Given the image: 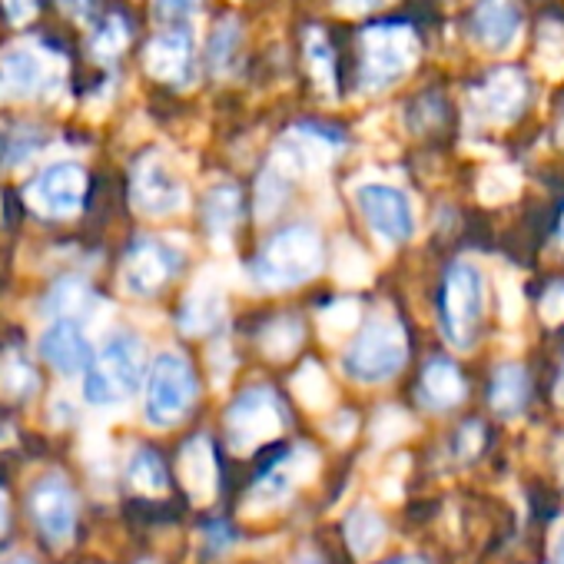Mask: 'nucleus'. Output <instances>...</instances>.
<instances>
[{
    "instance_id": "nucleus-41",
    "label": "nucleus",
    "mask_w": 564,
    "mask_h": 564,
    "mask_svg": "<svg viewBox=\"0 0 564 564\" xmlns=\"http://www.w3.org/2000/svg\"><path fill=\"white\" fill-rule=\"evenodd\" d=\"M199 8V0H153V14L160 21H183Z\"/></svg>"
},
{
    "instance_id": "nucleus-12",
    "label": "nucleus",
    "mask_w": 564,
    "mask_h": 564,
    "mask_svg": "<svg viewBox=\"0 0 564 564\" xmlns=\"http://www.w3.org/2000/svg\"><path fill=\"white\" fill-rule=\"evenodd\" d=\"M528 104V77L518 67H495L471 90V113L485 123H511Z\"/></svg>"
},
{
    "instance_id": "nucleus-22",
    "label": "nucleus",
    "mask_w": 564,
    "mask_h": 564,
    "mask_svg": "<svg viewBox=\"0 0 564 564\" xmlns=\"http://www.w3.org/2000/svg\"><path fill=\"white\" fill-rule=\"evenodd\" d=\"M422 395H425V405H432V409L458 405L462 395H465V379H462L458 366L448 362V359L429 362L425 372H422Z\"/></svg>"
},
{
    "instance_id": "nucleus-4",
    "label": "nucleus",
    "mask_w": 564,
    "mask_h": 564,
    "mask_svg": "<svg viewBox=\"0 0 564 564\" xmlns=\"http://www.w3.org/2000/svg\"><path fill=\"white\" fill-rule=\"evenodd\" d=\"M405 359H409V336L402 323L392 316H379L349 346V352L343 356V369L349 372V379L362 386H379L389 382L405 366Z\"/></svg>"
},
{
    "instance_id": "nucleus-27",
    "label": "nucleus",
    "mask_w": 564,
    "mask_h": 564,
    "mask_svg": "<svg viewBox=\"0 0 564 564\" xmlns=\"http://www.w3.org/2000/svg\"><path fill=\"white\" fill-rule=\"evenodd\" d=\"M293 392H296V399H300L306 409H313V412L329 409L333 399H336V389H333L326 369H323L319 362H313V359L303 362L300 372L293 376Z\"/></svg>"
},
{
    "instance_id": "nucleus-37",
    "label": "nucleus",
    "mask_w": 564,
    "mask_h": 564,
    "mask_svg": "<svg viewBox=\"0 0 564 564\" xmlns=\"http://www.w3.org/2000/svg\"><path fill=\"white\" fill-rule=\"evenodd\" d=\"M306 57H310V67H313V74H316V80L326 87V90H333V80H336V64H333V47H329V41H326V34L323 31H310L306 34Z\"/></svg>"
},
{
    "instance_id": "nucleus-53",
    "label": "nucleus",
    "mask_w": 564,
    "mask_h": 564,
    "mask_svg": "<svg viewBox=\"0 0 564 564\" xmlns=\"http://www.w3.org/2000/svg\"><path fill=\"white\" fill-rule=\"evenodd\" d=\"M557 242L564 246V213H561V223H557Z\"/></svg>"
},
{
    "instance_id": "nucleus-6",
    "label": "nucleus",
    "mask_w": 564,
    "mask_h": 564,
    "mask_svg": "<svg viewBox=\"0 0 564 564\" xmlns=\"http://www.w3.org/2000/svg\"><path fill=\"white\" fill-rule=\"evenodd\" d=\"M481 313H485L481 272L468 262H455L445 275V293H442V319H445L448 343H455L458 349H468Z\"/></svg>"
},
{
    "instance_id": "nucleus-36",
    "label": "nucleus",
    "mask_w": 564,
    "mask_h": 564,
    "mask_svg": "<svg viewBox=\"0 0 564 564\" xmlns=\"http://www.w3.org/2000/svg\"><path fill=\"white\" fill-rule=\"evenodd\" d=\"M236 51H239V24L232 18H226V21H219L213 28V37H209V67L213 70H226L232 64Z\"/></svg>"
},
{
    "instance_id": "nucleus-8",
    "label": "nucleus",
    "mask_w": 564,
    "mask_h": 564,
    "mask_svg": "<svg viewBox=\"0 0 564 564\" xmlns=\"http://www.w3.org/2000/svg\"><path fill=\"white\" fill-rule=\"evenodd\" d=\"M87 186L90 180L80 163H54L28 183L24 199L34 213L47 219H70L84 209Z\"/></svg>"
},
{
    "instance_id": "nucleus-30",
    "label": "nucleus",
    "mask_w": 564,
    "mask_h": 564,
    "mask_svg": "<svg viewBox=\"0 0 564 564\" xmlns=\"http://www.w3.org/2000/svg\"><path fill=\"white\" fill-rule=\"evenodd\" d=\"M521 189V173L508 163H495L481 173L478 180V199L488 203V206H498V203H508L514 199Z\"/></svg>"
},
{
    "instance_id": "nucleus-52",
    "label": "nucleus",
    "mask_w": 564,
    "mask_h": 564,
    "mask_svg": "<svg viewBox=\"0 0 564 564\" xmlns=\"http://www.w3.org/2000/svg\"><path fill=\"white\" fill-rule=\"evenodd\" d=\"M0 564H34L31 557H8V561H0Z\"/></svg>"
},
{
    "instance_id": "nucleus-29",
    "label": "nucleus",
    "mask_w": 564,
    "mask_h": 564,
    "mask_svg": "<svg viewBox=\"0 0 564 564\" xmlns=\"http://www.w3.org/2000/svg\"><path fill=\"white\" fill-rule=\"evenodd\" d=\"M127 478L137 491L143 495H163L166 491V468H163V458L150 448H140L133 452L130 465H127Z\"/></svg>"
},
{
    "instance_id": "nucleus-17",
    "label": "nucleus",
    "mask_w": 564,
    "mask_h": 564,
    "mask_svg": "<svg viewBox=\"0 0 564 564\" xmlns=\"http://www.w3.org/2000/svg\"><path fill=\"white\" fill-rule=\"evenodd\" d=\"M143 64L150 77L163 84H186L193 77V34L189 31H163L143 51Z\"/></svg>"
},
{
    "instance_id": "nucleus-7",
    "label": "nucleus",
    "mask_w": 564,
    "mask_h": 564,
    "mask_svg": "<svg viewBox=\"0 0 564 564\" xmlns=\"http://www.w3.org/2000/svg\"><path fill=\"white\" fill-rule=\"evenodd\" d=\"M286 429V412H282L272 389H246L226 412V435L236 452H252L262 442L275 438Z\"/></svg>"
},
{
    "instance_id": "nucleus-48",
    "label": "nucleus",
    "mask_w": 564,
    "mask_h": 564,
    "mask_svg": "<svg viewBox=\"0 0 564 564\" xmlns=\"http://www.w3.org/2000/svg\"><path fill=\"white\" fill-rule=\"evenodd\" d=\"M8 524H11V511H8V501L0 498V541H4V534H8Z\"/></svg>"
},
{
    "instance_id": "nucleus-40",
    "label": "nucleus",
    "mask_w": 564,
    "mask_h": 564,
    "mask_svg": "<svg viewBox=\"0 0 564 564\" xmlns=\"http://www.w3.org/2000/svg\"><path fill=\"white\" fill-rule=\"evenodd\" d=\"M541 319L557 326L564 323V282H554V286H547V293L541 296V306H538Z\"/></svg>"
},
{
    "instance_id": "nucleus-21",
    "label": "nucleus",
    "mask_w": 564,
    "mask_h": 564,
    "mask_svg": "<svg viewBox=\"0 0 564 564\" xmlns=\"http://www.w3.org/2000/svg\"><path fill=\"white\" fill-rule=\"evenodd\" d=\"M386 534H389L386 518L372 505H356L349 511V518H346V541H349V547H352V554L359 561L376 557L382 551V544H386Z\"/></svg>"
},
{
    "instance_id": "nucleus-18",
    "label": "nucleus",
    "mask_w": 564,
    "mask_h": 564,
    "mask_svg": "<svg viewBox=\"0 0 564 564\" xmlns=\"http://www.w3.org/2000/svg\"><path fill=\"white\" fill-rule=\"evenodd\" d=\"M180 478H183V488L193 501H209L216 495V478H219V468H216V455H213V442L206 435H196L183 445L180 452Z\"/></svg>"
},
{
    "instance_id": "nucleus-23",
    "label": "nucleus",
    "mask_w": 564,
    "mask_h": 564,
    "mask_svg": "<svg viewBox=\"0 0 564 564\" xmlns=\"http://www.w3.org/2000/svg\"><path fill=\"white\" fill-rule=\"evenodd\" d=\"M528 389H531V382H528L524 366H518V362L501 366V369L495 372V379H491V409H495L501 419L521 415V409H524V402H528Z\"/></svg>"
},
{
    "instance_id": "nucleus-24",
    "label": "nucleus",
    "mask_w": 564,
    "mask_h": 564,
    "mask_svg": "<svg viewBox=\"0 0 564 564\" xmlns=\"http://www.w3.org/2000/svg\"><path fill=\"white\" fill-rule=\"evenodd\" d=\"M44 310L57 319H80L84 323V316H90L97 310V296L84 279L70 275V279H61L51 290Z\"/></svg>"
},
{
    "instance_id": "nucleus-10",
    "label": "nucleus",
    "mask_w": 564,
    "mask_h": 564,
    "mask_svg": "<svg viewBox=\"0 0 564 564\" xmlns=\"http://www.w3.org/2000/svg\"><path fill=\"white\" fill-rule=\"evenodd\" d=\"M28 511L47 544H67L77 528V491L67 478L47 475L31 488Z\"/></svg>"
},
{
    "instance_id": "nucleus-47",
    "label": "nucleus",
    "mask_w": 564,
    "mask_h": 564,
    "mask_svg": "<svg viewBox=\"0 0 564 564\" xmlns=\"http://www.w3.org/2000/svg\"><path fill=\"white\" fill-rule=\"evenodd\" d=\"M551 564H564V521L551 534Z\"/></svg>"
},
{
    "instance_id": "nucleus-43",
    "label": "nucleus",
    "mask_w": 564,
    "mask_h": 564,
    "mask_svg": "<svg viewBox=\"0 0 564 564\" xmlns=\"http://www.w3.org/2000/svg\"><path fill=\"white\" fill-rule=\"evenodd\" d=\"M0 8H4L8 21H14V24H24V21L37 18V11H41V0H0Z\"/></svg>"
},
{
    "instance_id": "nucleus-13",
    "label": "nucleus",
    "mask_w": 564,
    "mask_h": 564,
    "mask_svg": "<svg viewBox=\"0 0 564 564\" xmlns=\"http://www.w3.org/2000/svg\"><path fill=\"white\" fill-rule=\"evenodd\" d=\"M130 199L147 216H170L186 203V193H183V183L176 180V173L166 166V160L156 153H147L133 166Z\"/></svg>"
},
{
    "instance_id": "nucleus-39",
    "label": "nucleus",
    "mask_w": 564,
    "mask_h": 564,
    "mask_svg": "<svg viewBox=\"0 0 564 564\" xmlns=\"http://www.w3.org/2000/svg\"><path fill=\"white\" fill-rule=\"evenodd\" d=\"M498 293H501V319H505L508 326H514V323L524 316V296H521L518 279H514V275H501Z\"/></svg>"
},
{
    "instance_id": "nucleus-31",
    "label": "nucleus",
    "mask_w": 564,
    "mask_h": 564,
    "mask_svg": "<svg viewBox=\"0 0 564 564\" xmlns=\"http://www.w3.org/2000/svg\"><path fill=\"white\" fill-rule=\"evenodd\" d=\"M303 343V326L296 319H275L259 333V346L269 359H290Z\"/></svg>"
},
{
    "instance_id": "nucleus-44",
    "label": "nucleus",
    "mask_w": 564,
    "mask_h": 564,
    "mask_svg": "<svg viewBox=\"0 0 564 564\" xmlns=\"http://www.w3.org/2000/svg\"><path fill=\"white\" fill-rule=\"evenodd\" d=\"M326 432L333 442H349L356 435V415L352 412H336L329 422H326Z\"/></svg>"
},
{
    "instance_id": "nucleus-49",
    "label": "nucleus",
    "mask_w": 564,
    "mask_h": 564,
    "mask_svg": "<svg viewBox=\"0 0 564 564\" xmlns=\"http://www.w3.org/2000/svg\"><path fill=\"white\" fill-rule=\"evenodd\" d=\"M554 399H557V405H564V369H561V376H557V386H554Z\"/></svg>"
},
{
    "instance_id": "nucleus-33",
    "label": "nucleus",
    "mask_w": 564,
    "mask_h": 564,
    "mask_svg": "<svg viewBox=\"0 0 564 564\" xmlns=\"http://www.w3.org/2000/svg\"><path fill=\"white\" fill-rule=\"evenodd\" d=\"M359 316H362V310H359V303L356 300H336V303H329L323 313H319V329H323V336L326 339H343V336H349L356 326H359Z\"/></svg>"
},
{
    "instance_id": "nucleus-25",
    "label": "nucleus",
    "mask_w": 564,
    "mask_h": 564,
    "mask_svg": "<svg viewBox=\"0 0 564 564\" xmlns=\"http://www.w3.org/2000/svg\"><path fill=\"white\" fill-rule=\"evenodd\" d=\"M293 478L282 471L279 465H272L246 495V511L249 514H265V511H275L279 505H286L290 495H293Z\"/></svg>"
},
{
    "instance_id": "nucleus-3",
    "label": "nucleus",
    "mask_w": 564,
    "mask_h": 564,
    "mask_svg": "<svg viewBox=\"0 0 564 564\" xmlns=\"http://www.w3.org/2000/svg\"><path fill=\"white\" fill-rule=\"evenodd\" d=\"M419 61V37L409 24H372L359 37V87L386 90Z\"/></svg>"
},
{
    "instance_id": "nucleus-5",
    "label": "nucleus",
    "mask_w": 564,
    "mask_h": 564,
    "mask_svg": "<svg viewBox=\"0 0 564 564\" xmlns=\"http://www.w3.org/2000/svg\"><path fill=\"white\" fill-rule=\"evenodd\" d=\"M196 399V376L180 352H160L147 376V419L156 429L176 425Z\"/></svg>"
},
{
    "instance_id": "nucleus-38",
    "label": "nucleus",
    "mask_w": 564,
    "mask_h": 564,
    "mask_svg": "<svg viewBox=\"0 0 564 564\" xmlns=\"http://www.w3.org/2000/svg\"><path fill=\"white\" fill-rule=\"evenodd\" d=\"M275 465L293 478V485H306V481H313L316 471H319V455H316L313 445H296L293 452L282 455Z\"/></svg>"
},
{
    "instance_id": "nucleus-15",
    "label": "nucleus",
    "mask_w": 564,
    "mask_h": 564,
    "mask_svg": "<svg viewBox=\"0 0 564 564\" xmlns=\"http://www.w3.org/2000/svg\"><path fill=\"white\" fill-rule=\"evenodd\" d=\"M41 356L61 372L77 376L90 366V339L80 319H54L41 336Z\"/></svg>"
},
{
    "instance_id": "nucleus-50",
    "label": "nucleus",
    "mask_w": 564,
    "mask_h": 564,
    "mask_svg": "<svg viewBox=\"0 0 564 564\" xmlns=\"http://www.w3.org/2000/svg\"><path fill=\"white\" fill-rule=\"evenodd\" d=\"M293 564H319V561H316L313 554H300V557H296Z\"/></svg>"
},
{
    "instance_id": "nucleus-9",
    "label": "nucleus",
    "mask_w": 564,
    "mask_h": 564,
    "mask_svg": "<svg viewBox=\"0 0 564 564\" xmlns=\"http://www.w3.org/2000/svg\"><path fill=\"white\" fill-rule=\"evenodd\" d=\"M356 203L369 229L386 242H405L415 232V206L409 193L389 183H366L356 189Z\"/></svg>"
},
{
    "instance_id": "nucleus-11",
    "label": "nucleus",
    "mask_w": 564,
    "mask_h": 564,
    "mask_svg": "<svg viewBox=\"0 0 564 564\" xmlns=\"http://www.w3.org/2000/svg\"><path fill=\"white\" fill-rule=\"evenodd\" d=\"M180 249L163 239H137L123 256V286L133 296H156L180 269Z\"/></svg>"
},
{
    "instance_id": "nucleus-20",
    "label": "nucleus",
    "mask_w": 564,
    "mask_h": 564,
    "mask_svg": "<svg viewBox=\"0 0 564 564\" xmlns=\"http://www.w3.org/2000/svg\"><path fill=\"white\" fill-rule=\"evenodd\" d=\"M0 77L14 94H37L44 87H51V67L47 61L31 51V47H11L0 61Z\"/></svg>"
},
{
    "instance_id": "nucleus-32",
    "label": "nucleus",
    "mask_w": 564,
    "mask_h": 564,
    "mask_svg": "<svg viewBox=\"0 0 564 564\" xmlns=\"http://www.w3.org/2000/svg\"><path fill=\"white\" fill-rule=\"evenodd\" d=\"M290 196V176L286 173H279L272 163L265 166V173L259 176V186H256V213L259 219H269L279 213V206L286 203Z\"/></svg>"
},
{
    "instance_id": "nucleus-51",
    "label": "nucleus",
    "mask_w": 564,
    "mask_h": 564,
    "mask_svg": "<svg viewBox=\"0 0 564 564\" xmlns=\"http://www.w3.org/2000/svg\"><path fill=\"white\" fill-rule=\"evenodd\" d=\"M392 564H429V561H422V557H399V561H392Z\"/></svg>"
},
{
    "instance_id": "nucleus-2",
    "label": "nucleus",
    "mask_w": 564,
    "mask_h": 564,
    "mask_svg": "<svg viewBox=\"0 0 564 564\" xmlns=\"http://www.w3.org/2000/svg\"><path fill=\"white\" fill-rule=\"evenodd\" d=\"M140 379H143V343L133 333L117 329L90 359L84 395L90 405H104V409L120 405L140 389Z\"/></svg>"
},
{
    "instance_id": "nucleus-45",
    "label": "nucleus",
    "mask_w": 564,
    "mask_h": 564,
    "mask_svg": "<svg viewBox=\"0 0 564 564\" xmlns=\"http://www.w3.org/2000/svg\"><path fill=\"white\" fill-rule=\"evenodd\" d=\"M389 0H336V8L346 11V14H372V11H382Z\"/></svg>"
},
{
    "instance_id": "nucleus-46",
    "label": "nucleus",
    "mask_w": 564,
    "mask_h": 564,
    "mask_svg": "<svg viewBox=\"0 0 564 564\" xmlns=\"http://www.w3.org/2000/svg\"><path fill=\"white\" fill-rule=\"evenodd\" d=\"M61 8H64L70 18H77V21H90V14H94V0H61Z\"/></svg>"
},
{
    "instance_id": "nucleus-16",
    "label": "nucleus",
    "mask_w": 564,
    "mask_h": 564,
    "mask_svg": "<svg viewBox=\"0 0 564 564\" xmlns=\"http://www.w3.org/2000/svg\"><path fill=\"white\" fill-rule=\"evenodd\" d=\"M521 31V8L518 0H475L471 11V37L485 51H508Z\"/></svg>"
},
{
    "instance_id": "nucleus-42",
    "label": "nucleus",
    "mask_w": 564,
    "mask_h": 564,
    "mask_svg": "<svg viewBox=\"0 0 564 564\" xmlns=\"http://www.w3.org/2000/svg\"><path fill=\"white\" fill-rule=\"evenodd\" d=\"M481 442H485L481 425H478V422H468V425L458 432V438H455V452H458L462 458H475V455L481 452Z\"/></svg>"
},
{
    "instance_id": "nucleus-19",
    "label": "nucleus",
    "mask_w": 564,
    "mask_h": 564,
    "mask_svg": "<svg viewBox=\"0 0 564 564\" xmlns=\"http://www.w3.org/2000/svg\"><path fill=\"white\" fill-rule=\"evenodd\" d=\"M226 310V290L216 275H203L196 282V290L186 296L183 313H180V329L186 336H203L209 329H216V323L223 319Z\"/></svg>"
},
{
    "instance_id": "nucleus-1",
    "label": "nucleus",
    "mask_w": 564,
    "mask_h": 564,
    "mask_svg": "<svg viewBox=\"0 0 564 564\" xmlns=\"http://www.w3.org/2000/svg\"><path fill=\"white\" fill-rule=\"evenodd\" d=\"M323 269V239L313 226H290L275 232L252 262V275L265 290L303 286Z\"/></svg>"
},
{
    "instance_id": "nucleus-26",
    "label": "nucleus",
    "mask_w": 564,
    "mask_h": 564,
    "mask_svg": "<svg viewBox=\"0 0 564 564\" xmlns=\"http://www.w3.org/2000/svg\"><path fill=\"white\" fill-rule=\"evenodd\" d=\"M203 213H206V226H209V232H213V236H219V239H223V236H229V232L236 229V223H239V213H242L239 189H236V186H229V183L213 186V189H209V196H206Z\"/></svg>"
},
{
    "instance_id": "nucleus-35",
    "label": "nucleus",
    "mask_w": 564,
    "mask_h": 564,
    "mask_svg": "<svg viewBox=\"0 0 564 564\" xmlns=\"http://www.w3.org/2000/svg\"><path fill=\"white\" fill-rule=\"evenodd\" d=\"M409 432H412V419H409V412H402V409L386 405V409H379L376 419H372V442H376L379 448H389V445L402 442Z\"/></svg>"
},
{
    "instance_id": "nucleus-28",
    "label": "nucleus",
    "mask_w": 564,
    "mask_h": 564,
    "mask_svg": "<svg viewBox=\"0 0 564 564\" xmlns=\"http://www.w3.org/2000/svg\"><path fill=\"white\" fill-rule=\"evenodd\" d=\"M333 272L343 286L359 290V286H369L372 282V259L352 239H339L336 252H333Z\"/></svg>"
},
{
    "instance_id": "nucleus-54",
    "label": "nucleus",
    "mask_w": 564,
    "mask_h": 564,
    "mask_svg": "<svg viewBox=\"0 0 564 564\" xmlns=\"http://www.w3.org/2000/svg\"><path fill=\"white\" fill-rule=\"evenodd\" d=\"M557 140H564V110H561V123H557Z\"/></svg>"
},
{
    "instance_id": "nucleus-14",
    "label": "nucleus",
    "mask_w": 564,
    "mask_h": 564,
    "mask_svg": "<svg viewBox=\"0 0 564 564\" xmlns=\"http://www.w3.org/2000/svg\"><path fill=\"white\" fill-rule=\"evenodd\" d=\"M336 150H339V137L336 133L319 130V127H300V130H293L286 140L275 147L272 166L293 180V176L323 170L336 156Z\"/></svg>"
},
{
    "instance_id": "nucleus-34",
    "label": "nucleus",
    "mask_w": 564,
    "mask_h": 564,
    "mask_svg": "<svg viewBox=\"0 0 564 564\" xmlns=\"http://www.w3.org/2000/svg\"><path fill=\"white\" fill-rule=\"evenodd\" d=\"M130 44V24L123 21V14H110L100 21L97 34H94V54L100 61H113L117 54H123V47Z\"/></svg>"
}]
</instances>
